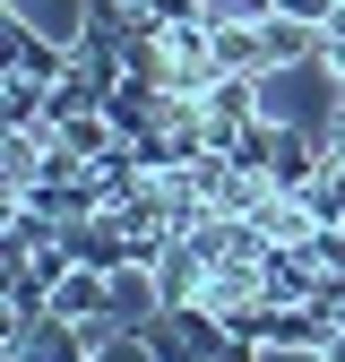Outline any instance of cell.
Here are the masks:
<instances>
[{
  "label": "cell",
  "mask_w": 345,
  "mask_h": 362,
  "mask_svg": "<svg viewBox=\"0 0 345 362\" xmlns=\"http://www.w3.org/2000/svg\"><path fill=\"white\" fill-rule=\"evenodd\" d=\"M0 61H9V69H26V78H69L78 69V43H52V35H35L18 9H0Z\"/></svg>",
  "instance_id": "obj_1"
},
{
  "label": "cell",
  "mask_w": 345,
  "mask_h": 362,
  "mask_svg": "<svg viewBox=\"0 0 345 362\" xmlns=\"http://www.w3.org/2000/svg\"><path fill=\"white\" fill-rule=\"evenodd\" d=\"M311 259L328 267V276H345V224H320V233H311Z\"/></svg>",
  "instance_id": "obj_4"
},
{
  "label": "cell",
  "mask_w": 345,
  "mask_h": 362,
  "mask_svg": "<svg viewBox=\"0 0 345 362\" xmlns=\"http://www.w3.org/2000/svg\"><path fill=\"white\" fill-rule=\"evenodd\" d=\"M328 52H345V0H337V18H328Z\"/></svg>",
  "instance_id": "obj_5"
},
{
  "label": "cell",
  "mask_w": 345,
  "mask_h": 362,
  "mask_svg": "<svg viewBox=\"0 0 345 362\" xmlns=\"http://www.w3.org/2000/svg\"><path fill=\"white\" fill-rule=\"evenodd\" d=\"M302 207H311L320 224H345V156H337V164L311 181V190H302Z\"/></svg>",
  "instance_id": "obj_3"
},
{
  "label": "cell",
  "mask_w": 345,
  "mask_h": 362,
  "mask_svg": "<svg viewBox=\"0 0 345 362\" xmlns=\"http://www.w3.org/2000/svg\"><path fill=\"white\" fill-rule=\"evenodd\" d=\"M9 362H95V320H69V310H43V320L9 345Z\"/></svg>",
  "instance_id": "obj_2"
},
{
  "label": "cell",
  "mask_w": 345,
  "mask_h": 362,
  "mask_svg": "<svg viewBox=\"0 0 345 362\" xmlns=\"http://www.w3.org/2000/svg\"><path fill=\"white\" fill-rule=\"evenodd\" d=\"M320 362H345V328H337V337H328V354H320Z\"/></svg>",
  "instance_id": "obj_6"
}]
</instances>
